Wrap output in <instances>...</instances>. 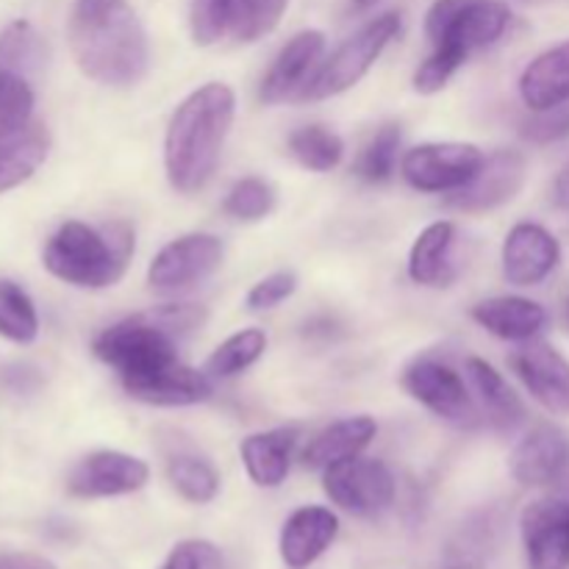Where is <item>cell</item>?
Listing matches in <instances>:
<instances>
[{"label":"cell","instance_id":"cell-1","mask_svg":"<svg viewBox=\"0 0 569 569\" xmlns=\"http://www.w3.org/2000/svg\"><path fill=\"white\" fill-rule=\"evenodd\" d=\"M67 37L78 70L103 87H133L148 76V33L126 0H76Z\"/></svg>","mask_w":569,"mask_h":569},{"label":"cell","instance_id":"cell-2","mask_svg":"<svg viewBox=\"0 0 569 569\" xmlns=\"http://www.w3.org/2000/svg\"><path fill=\"white\" fill-rule=\"evenodd\" d=\"M237 117V94L228 83L209 81L189 92L164 133V172L176 192L194 194L211 181Z\"/></svg>","mask_w":569,"mask_h":569},{"label":"cell","instance_id":"cell-3","mask_svg":"<svg viewBox=\"0 0 569 569\" xmlns=\"http://www.w3.org/2000/svg\"><path fill=\"white\" fill-rule=\"evenodd\" d=\"M133 256V231L126 222L92 228L70 220L48 239L42 264L59 281L78 289L114 287Z\"/></svg>","mask_w":569,"mask_h":569},{"label":"cell","instance_id":"cell-4","mask_svg":"<svg viewBox=\"0 0 569 569\" xmlns=\"http://www.w3.org/2000/svg\"><path fill=\"white\" fill-rule=\"evenodd\" d=\"M511 11L500 0H433L426 14V33L433 50L465 64L476 50L489 48L509 31Z\"/></svg>","mask_w":569,"mask_h":569},{"label":"cell","instance_id":"cell-5","mask_svg":"<svg viewBox=\"0 0 569 569\" xmlns=\"http://www.w3.org/2000/svg\"><path fill=\"white\" fill-rule=\"evenodd\" d=\"M176 342L178 339L161 331L148 315H137L103 328L94 337L92 353L106 367H111L120 376V381L126 383L133 381V378L150 376L161 367L176 365Z\"/></svg>","mask_w":569,"mask_h":569},{"label":"cell","instance_id":"cell-6","mask_svg":"<svg viewBox=\"0 0 569 569\" xmlns=\"http://www.w3.org/2000/svg\"><path fill=\"white\" fill-rule=\"evenodd\" d=\"M400 33V14L387 11L361 26L350 39H345L331 59H326L303 89L298 100H326L353 89L361 78L370 72V67L381 59L387 44Z\"/></svg>","mask_w":569,"mask_h":569},{"label":"cell","instance_id":"cell-7","mask_svg":"<svg viewBox=\"0 0 569 569\" xmlns=\"http://www.w3.org/2000/svg\"><path fill=\"white\" fill-rule=\"evenodd\" d=\"M483 159L478 144L470 142H426L411 148L400 161L406 183L417 192H456L467 187L481 170Z\"/></svg>","mask_w":569,"mask_h":569},{"label":"cell","instance_id":"cell-8","mask_svg":"<svg viewBox=\"0 0 569 569\" xmlns=\"http://www.w3.org/2000/svg\"><path fill=\"white\" fill-rule=\"evenodd\" d=\"M322 489L348 515L376 517L395 503L398 483L383 461L356 456L322 470Z\"/></svg>","mask_w":569,"mask_h":569},{"label":"cell","instance_id":"cell-9","mask_svg":"<svg viewBox=\"0 0 569 569\" xmlns=\"http://www.w3.org/2000/svg\"><path fill=\"white\" fill-rule=\"evenodd\" d=\"M400 383L417 403L426 406L428 411H433L442 420L453 422V426L470 428L481 417L470 389L465 387L459 372L445 365V361L428 359V356L415 359L400 376Z\"/></svg>","mask_w":569,"mask_h":569},{"label":"cell","instance_id":"cell-10","mask_svg":"<svg viewBox=\"0 0 569 569\" xmlns=\"http://www.w3.org/2000/svg\"><path fill=\"white\" fill-rule=\"evenodd\" d=\"M220 239L214 233H183L153 256L148 267V283L156 292H181L206 281L222 264Z\"/></svg>","mask_w":569,"mask_h":569},{"label":"cell","instance_id":"cell-11","mask_svg":"<svg viewBox=\"0 0 569 569\" xmlns=\"http://www.w3.org/2000/svg\"><path fill=\"white\" fill-rule=\"evenodd\" d=\"M150 467L122 450H94L67 476V492L81 500L122 498L148 487Z\"/></svg>","mask_w":569,"mask_h":569},{"label":"cell","instance_id":"cell-12","mask_svg":"<svg viewBox=\"0 0 569 569\" xmlns=\"http://www.w3.org/2000/svg\"><path fill=\"white\" fill-rule=\"evenodd\" d=\"M528 178V161L520 150H498L483 159L481 170L476 172L467 187L448 194L445 206L465 214H483L506 206L520 194Z\"/></svg>","mask_w":569,"mask_h":569},{"label":"cell","instance_id":"cell-13","mask_svg":"<svg viewBox=\"0 0 569 569\" xmlns=\"http://www.w3.org/2000/svg\"><path fill=\"white\" fill-rule=\"evenodd\" d=\"M528 569H569V500L539 498L520 517Z\"/></svg>","mask_w":569,"mask_h":569},{"label":"cell","instance_id":"cell-14","mask_svg":"<svg viewBox=\"0 0 569 569\" xmlns=\"http://www.w3.org/2000/svg\"><path fill=\"white\" fill-rule=\"evenodd\" d=\"M506 281L515 287H537L553 276L561 261V244L553 233L537 222H517L500 250Z\"/></svg>","mask_w":569,"mask_h":569},{"label":"cell","instance_id":"cell-15","mask_svg":"<svg viewBox=\"0 0 569 569\" xmlns=\"http://www.w3.org/2000/svg\"><path fill=\"white\" fill-rule=\"evenodd\" d=\"M322 53H326V33L315 31V28L295 33L283 44L281 53L276 56L270 70H267L259 92L261 100L276 106L283 103V100L300 98L303 89L311 83V78L317 76V70H320Z\"/></svg>","mask_w":569,"mask_h":569},{"label":"cell","instance_id":"cell-16","mask_svg":"<svg viewBox=\"0 0 569 569\" xmlns=\"http://www.w3.org/2000/svg\"><path fill=\"white\" fill-rule=\"evenodd\" d=\"M522 487H553L569 476V437L556 426H537L520 439L509 459Z\"/></svg>","mask_w":569,"mask_h":569},{"label":"cell","instance_id":"cell-17","mask_svg":"<svg viewBox=\"0 0 569 569\" xmlns=\"http://www.w3.org/2000/svg\"><path fill=\"white\" fill-rule=\"evenodd\" d=\"M517 378L553 415H569V361L553 345L526 342L511 356Z\"/></svg>","mask_w":569,"mask_h":569},{"label":"cell","instance_id":"cell-18","mask_svg":"<svg viewBox=\"0 0 569 569\" xmlns=\"http://www.w3.org/2000/svg\"><path fill=\"white\" fill-rule=\"evenodd\" d=\"M339 517L326 506H300L287 517L278 539L281 561L289 569H309L337 542Z\"/></svg>","mask_w":569,"mask_h":569},{"label":"cell","instance_id":"cell-19","mask_svg":"<svg viewBox=\"0 0 569 569\" xmlns=\"http://www.w3.org/2000/svg\"><path fill=\"white\" fill-rule=\"evenodd\" d=\"M128 398L139 400L148 406H164V409H176V406H198L211 398L214 387H211L209 372L192 370V367L176 365L161 367V370L150 372V376L133 378V381L122 383Z\"/></svg>","mask_w":569,"mask_h":569},{"label":"cell","instance_id":"cell-20","mask_svg":"<svg viewBox=\"0 0 569 569\" xmlns=\"http://www.w3.org/2000/svg\"><path fill=\"white\" fill-rule=\"evenodd\" d=\"M300 439V428L283 426L272 431L250 433L239 445V456L248 470L250 481L261 489H276L287 481L289 467H292L295 445Z\"/></svg>","mask_w":569,"mask_h":569},{"label":"cell","instance_id":"cell-21","mask_svg":"<svg viewBox=\"0 0 569 569\" xmlns=\"http://www.w3.org/2000/svg\"><path fill=\"white\" fill-rule=\"evenodd\" d=\"M472 320L492 337L506 342H531L548 322V311L537 300L500 295L472 306Z\"/></svg>","mask_w":569,"mask_h":569},{"label":"cell","instance_id":"cell-22","mask_svg":"<svg viewBox=\"0 0 569 569\" xmlns=\"http://www.w3.org/2000/svg\"><path fill=\"white\" fill-rule=\"evenodd\" d=\"M378 426L372 417H345V420L331 422L320 433L309 439L303 450V465L311 470H328L339 461L356 459L367 450V445L376 439Z\"/></svg>","mask_w":569,"mask_h":569},{"label":"cell","instance_id":"cell-23","mask_svg":"<svg viewBox=\"0 0 569 569\" xmlns=\"http://www.w3.org/2000/svg\"><path fill=\"white\" fill-rule=\"evenodd\" d=\"M465 372L476 389L478 400H481L489 426L500 433H515L526 422V406H522L520 395L509 387V381L489 361L476 359V356L467 359Z\"/></svg>","mask_w":569,"mask_h":569},{"label":"cell","instance_id":"cell-24","mask_svg":"<svg viewBox=\"0 0 569 569\" xmlns=\"http://www.w3.org/2000/svg\"><path fill=\"white\" fill-rule=\"evenodd\" d=\"M456 226L450 220L431 222L415 239L409 253V278L420 287H448L456 278Z\"/></svg>","mask_w":569,"mask_h":569},{"label":"cell","instance_id":"cell-25","mask_svg":"<svg viewBox=\"0 0 569 569\" xmlns=\"http://www.w3.org/2000/svg\"><path fill=\"white\" fill-rule=\"evenodd\" d=\"M520 98L531 111L569 100V39L539 53L520 76Z\"/></svg>","mask_w":569,"mask_h":569},{"label":"cell","instance_id":"cell-26","mask_svg":"<svg viewBox=\"0 0 569 569\" xmlns=\"http://www.w3.org/2000/svg\"><path fill=\"white\" fill-rule=\"evenodd\" d=\"M495 545H498V515L478 511L467 517L448 539L439 569H487Z\"/></svg>","mask_w":569,"mask_h":569},{"label":"cell","instance_id":"cell-27","mask_svg":"<svg viewBox=\"0 0 569 569\" xmlns=\"http://www.w3.org/2000/svg\"><path fill=\"white\" fill-rule=\"evenodd\" d=\"M50 153V137L42 126H28L9 139H0V194L33 178Z\"/></svg>","mask_w":569,"mask_h":569},{"label":"cell","instance_id":"cell-28","mask_svg":"<svg viewBox=\"0 0 569 569\" xmlns=\"http://www.w3.org/2000/svg\"><path fill=\"white\" fill-rule=\"evenodd\" d=\"M167 478L187 503L206 506L220 495V472L192 448H178L167 456Z\"/></svg>","mask_w":569,"mask_h":569},{"label":"cell","instance_id":"cell-29","mask_svg":"<svg viewBox=\"0 0 569 569\" xmlns=\"http://www.w3.org/2000/svg\"><path fill=\"white\" fill-rule=\"evenodd\" d=\"M256 0H192L189 28L198 44H214L222 37H237L253 14Z\"/></svg>","mask_w":569,"mask_h":569},{"label":"cell","instance_id":"cell-30","mask_svg":"<svg viewBox=\"0 0 569 569\" xmlns=\"http://www.w3.org/2000/svg\"><path fill=\"white\" fill-rule=\"evenodd\" d=\"M44 61H48V44L31 22L14 20L3 28V33H0V70L17 72V76L31 81V76L42 72Z\"/></svg>","mask_w":569,"mask_h":569},{"label":"cell","instance_id":"cell-31","mask_svg":"<svg viewBox=\"0 0 569 569\" xmlns=\"http://www.w3.org/2000/svg\"><path fill=\"white\" fill-rule=\"evenodd\" d=\"M289 153L311 172H331L342 164L345 142L326 126H303L289 137Z\"/></svg>","mask_w":569,"mask_h":569},{"label":"cell","instance_id":"cell-32","mask_svg":"<svg viewBox=\"0 0 569 569\" xmlns=\"http://www.w3.org/2000/svg\"><path fill=\"white\" fill-rule=\"evenodd\" d=\"M267 350V333L261 328H244V331L233 333L226 342L217 345L214 353L206 359L203 370L211 378H233L253 367L256 361L264 356Z\"/></svg>","mask_w":569,"mask_h":569},{"label":"cell","instance_id":"cell-33","mask_svg":"<svg viewBox=\"0 0 569 569\" xmlns=\"http://www.w3.org/2000/svg\"><path fill=\"white\" fill-rule=\"evenodd\" d=\"M0 337L14 345H31L39 337V315L26 289L0 278Z\"/></svg>","mask_w":569,"mask_h":569},{"label":"cell","instance_id":"cell-34","mask_svg":"<svg viewBox=\"0 0 569 569\" xmlns=\"http://www.w3.org/2000/svg\"><path fill=\"white\" fill-rule=\"evenodd\" d=\"M400 133L398 122H387L376 131V137L365 144L359 161H356V176L367 183H383L395 176V164H398L400 150Z\"/></svg>","mask_w":569,"mask_h":569},{"label":"cell","instance_id":"cell-35","mask_svg":"<svg viewBox=\"0 0 569 569\" xmlns=\"http://www.w3.org/2000/svg\"><path fill=\"white\" fill-rule=\"evenodd\" d=\"M33 114L31 81L17 72L0 70V139H9L28 128Z\"/></svg>","mask_w":569,"mask_h":569},{"label":"cell","instance_id":"cell-36","mask_svg":"<svg viewBox=\"0 0 569 569\" xmlns=\"http://www.w3.org/2000/svg\"><path fill=\"white\" fill-rule=\"evenodd\" d=\"M222 209H226L228 217L239 222H259L270 217V211L276 209V189L264 178H242V181H237L228 189Z\"/></svg>","mask_w":569,"mask_h":569},{"label":"cell","instance_id":"cell-37","mask_svg":"<svg viewBox=\"0 0 569 569\" xmlns=\"http://www.w3.org/2000/svg\"><path fill=\"white\" fill-rule=\"evenodd\" d=\"M522 137L531 144H550L561 142L569 137V100L567 103L550 106V109L531 111L526 122H522Z\"/></svg>","mask_w":569,"mask_h":569},{"label":"cell","instance_id":"cell-38","mask_svg":"<svg viewBox=\"0 0 569 569\" xmlns=\"http://www.w3.org/2000/svg\"><path fill=\"white\" fill-rule=\"evenodd\" d=\"M150 320L161 328V331L170 333L172 339L189 337L192 331H198L206 322V309L194 303H164L156 306L148 311Z\"/></svg>","mask_w":569,"mask_h":569},{"label":"cell","instance_id":"cell-39","mask_svg":"<svg viewBox=\"0 0 569 569\" xmlns=\"http://www.w3.org/2000/svg\"><path fill=\"white\" fill-rule=\"evenodd\" d=\"M298 292V276L289 270H278L272 276L261 278L259 283H253L244 298L250 311H267V309H276L281 306L283 300H289L292 295Z\"/></svg>","mask_w":569,"mask_h":569},{"label":"cell","instance_id":"cell-40","mask_svg":"<svg viewBox=\"0 0 569 569\" xmlns=\"http://www.w3.org/2000/svg\"><path fill=\"white\" fill-rule=\"evenodd\" d=\"M220 567V550L206 539H187L178 542L159 569H217Z\"/></svg>","mask_w":569,"mask_h":569},{"label":"cell","instance_id":"cell-41","mask_svg":"<svg viewBox=\"0 0 569 569\" xmlns=\"http://www.w3.org/2000/svg\"><path fill=\"white\" fill-rule=\"evenodd\" d=\"M289 0H256L253 6V14H250V20L244 22L242 31L237 33L239 42H256V39L267 37V33H272L278 28V22H281L283 11H287Z\"/></svg>","mask_w":569,"mask_h":569},{"label":"cell","instance_id":"cell-42","mask_svg":"<svg viewBox=\"0 0 569 569\" xmlns=\"http://www.w3.org/2000/svg\"><path fill=\"white\" fill-rule=\"evenodd\" d=\"M3 381H6V387L11 389V392L31 395L33 389L42 383V376H39L37 367H31V365H11V367H6Z\"/></svg>","mask_w":569,"mask_h":569},{"label":"cell","instance_id":"cell-43","mask_svg":"<svg viewBox=\"0 0 569 569\" xmlns=\"http://www.w3.org/2000/svg\"><path fill=\"white\" fill-rule=\"evenodd\" d=\"M0 569H56V565L39 553H0Z\"/></svg>","mask_w":569,"mask_h":569},{"label":"cell","instance_id":"cell-44","mask_svg":"<svg viewBox=\"0 0 569 569\" xmlns=\"http://www.w3.org/2000/svg\"><path fill=\"white\" fill-rule=\"evenodd\" d=\"M553 200H556V206H559V209H569V164L559 172V178H556Z\"/></svg>","mask_w":569,"mask_h":569},{"label":"cell","instance_id":"cell-45","mask_svg":"<svg viewBox=\"0 0 569 569\" xmlns=\"http://www.w3.org/2000/svg\"><path fill=\"white\" fill-rule=\"evenodd\" d=\"M333 331H337V322L328 320V317H322V320H311L309 326H306V337H311V339L315 337L331 339Z\"/></svg>","mask_w":569,"mask_h":569},{"label":"cell","instance_id":"cell-46","mask_svg":"<svg viewBox=\"0 0 569 569\" xmlns=\"http://www.w3.org/2000/svg\"><path fill=\"white\" fill-rule=\"evenodd\" d=\"M350 3H353L356 11H365V9H370V6H376L378 0H350Z\"/></svg>","mask_w":569,"mask_h":569},{"label":"cell","instance_id":"cell-47","mask_svg":"<svg viewBox=\"0 0 569 569\" xmlns=\"http://www.w3.org/2000/svg\"><path fill=\"white\" fill-rule=\"evenodd\" d=\"M515 3H522V6H550V3H561V0H515Z\"/></svg>","mask_w":569,"mask_h":569},{"label":"cell","instance_id":"cell-48","mask_svg":"<svg viewBox=\"0 0 569 569\" xmlns=\"http://www.w3.org/2000/svg\"><path fill=\"white\" fill-rule=\"evenodd\" d=\"M565 311H567V322H569V300H567V306H565Z\"/></svg>","mask_w":569,"mask_h":569}]
</instances>
